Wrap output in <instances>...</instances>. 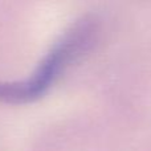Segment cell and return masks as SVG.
<instances>
[{
  "mask_svg": "<svg viewBox=\"0 0 151 151\" xmlns=\"http://www.w3.org/2000/svg\"><path fill=\"white\" fill-rule=\"evenodd\" d=\"M96 23L91 17L81 19L49 49L28 78L0 81V102L24 104L41 97L65 69L93 44Z\"/></svg>",
  "mask_w": 151,
  "mask_h": 151,
  "instance_id": "6da1fadb",
  "label": "cell"
}]
</instances>
